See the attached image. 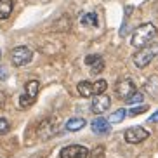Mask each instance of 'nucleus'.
<instances>
[{"mask_svg": "<svg viewBox=\"0 0 158 158\" xmlns=\"http://www.w3.org/2000/svg\"><path fill=\"white\" fill-rule=\"evenodd\" d=\"M54 127H52V122L51 120H44L42 125H40V130H38V134H40V137L42 139H47V137H51L52 134H54Z\"/></svg>", "mask_w": 158, "mask_h": 158, "instance_id": "obj_14", "label": "nucleus"}, {"mask_svg": "<svg viewBox=\"0 0 158 158\" xmlns=\"http://www.w3.org/2000/svg\"><path fill=\"white\" fill-rule=\"evenodd\" d=\"M77 92H78L82 98H90V96H94V85H92V82H87V80L80 82V84L77 85Z\"/></svg>", "mask_w": 158, "mask_h": 158, "instance_id": "obj_11", "label": "nucleus"}, {"mask_svg": "<svg viewBox=\"0 0 158 158\" xmlns=\"http://www.w3.org/2000/svg\"><path fill=\"white\" fill-rule=\"evenodd\" d=\"M94 94L98 96V94H104V90L108 89V84L106 80H98V82H94Z\"/></svg>", "mask_w": 158, "mask_h": 158, "instance_id": "obj_17", "label": "nucleus"}, {"mask_svg": "<svg viewBox=\"0 0 158 158\" xmlns=\"http://www.w3.org/2000/svg\"><path fill=\"white\" fill-rule=\"evenodd\" d=\"M115 92H116L118 98L127 99V98H130V96L135 92V84L130 78H123V80H120V82H116Z\"/></svg>", "mask_w": 158, "mask_h": 158, "instance_id": "obj_7", "label": "nucleus"}, {"mask_svg": "<svg viewBox=\"0 0 158 158\" xmlns=\"http://www.w3.org/2000/svg\"><path fill=\"white\" fill-rule=\"evenodd\" d=\"M156 26H155L153 23H144V24H139L137 28L132 31V37H130V44H132V47H137V49H141V47L148 45L151 40H153L155 37H156Z\"/></svg>", "mask_w": 158, "mask_h": 158, "instance_id": "obj_1", "label": "nucleus"}, {"mask_svg": "<svg viewBox=\"0 0 158 158\" xmlns=\"http://www.w3.org/2000/svg\"><path fill=\"white\" fill-rule=\"evenodd\" d=\"M125 115H127V111L123 108H122V110H116V111L110 116V123H122L123 118H125Z\"/></svg>", "mask_w": 158, "mask_h": 158, "instance_id": "obj_16", "label": "nucleus"}, {"mask_svg": "<svg viewBox=\"0 0 158 158\" xmlns=\"http://www.w3.org/2000/svg\"><path fill=\"white\" fill-rule=\"evenodd\" d=\"M80 23L84 24V26H98V24H99L98 14H96V12H87V14L82 16Z\"/></svg>", "mask_w": 158, "mask_h": 158, "instance_id": "obj_15", "label": "nucleus"}, {"mask_svg": "<svg viewBox=\"0 0 158 158\" xmlns=\"http://www.w3.org/2000/svg\"><path fill=\"white\" fill-rule=\"evenodd\" d=\"M10 125L9 122L5 120V118H0V134H5V132H9Z\"/></svg>", "mask_w": 158, "mask_h": 158, "instance_id": "obj_19", "label": "nucleus"}, {"mask_svg": "<svg viewBox=\"0 0 158 158\" xmlns=\"http://www.w3.org/2000/svg\"><path fill=\"white\" fill-rule=\"evenodd\" d=\"M156 56H158V44H148V45L141 47L139 51L135 52L132 61L137 68H146Z\"/></svg>", "mask_w": 158, "mask_h": 158, "instance_id": "obj_2", "label": "nucleus"}, {"mask_svg": "<svg viewBox=\"0 0 158 158\" xmlns=\"http://www.w3.org/2000/svg\"><path fill=\"white\" fill-rule=\"evenodd\" d=\"M0 80H7V70L0 66Z\"/></svg>", "mask_w": 158, "mask_h": 158, "instance_id": "obj_21", "label": "nucleus"}, {"mask_svg": "<svg viewBox=\"0 0 158 158\" xmlns=\"http://www.w3.org/2000/svg\"><path fill=\"white\" fill-rule=\"evenodd\" d=\"M85 123H87V122H85L84 118H80V116H77V118H71V120L66 122V130H70V132H77V130L84 129Z\"/></svg>", "mask_w": 158, "mask_h": 158, "instance_id": "obj_13", "label": "nucleus"}, {"mask_svg": "<svg viewBox=\"0 0 158 158\" xmlns=\"http://www.w3.org/2000/svg\"><path fill=\"white\" fill-rule=\"evenodd\" d=\"M148 122H151V123H155V122H158V110H156V111H155L151 116H149V118H148Z\"/></svg>", "mask_w": 158, "mask_h": 158, "instance_id": "obj_22", "label": "nucleus"}, {"mask_svg": "<svg viewBox=\"0 0 158 158\" xmlns=\"http://www.w3.org/2000/svg\"><path fill=\"white\" fill-rule=\"evenodd\" d=\"M89 149L85 146H78V144H71L61 149L59 158H87Z\"/></svg>", "mask_w": 158, "mask_h": 158, "instance_id": "obj_6", "label": "nucleus"}, {"mask_svg": "<svg viewBox=\"0 0 158 158\" xmlns=\"http://www.w3.org/2000/svg\"><path fill=\"white\" fill-rule=\"evenodd\" d=\"M90 127H92L94 134H108L110 132V120L104 118V116H98V118L92 120Z\"/></svg>", "mask_w": 158, "mask_h": 158, "instance_id": "obj_10", "label": "nucleus"}, {"mask_svg": "<svg viewBox=\"0 0 158 158\" xmlns=\"http://www.w3.org/2000/svg\"><path fill=\"white\" fill-rule=\"evenodd\" d=\"M149 137V132L143 127H132V129H127L125 134H123V139L129 144H139L143 141H146Z\"/></svg>", "mask_w": 158, "mask_h": 158, "instance_id": "obj_5", "label": "nucleus"}, {"mask_svg": "<svg viewBox=\"0 0 158 158\" xmlns=\"http://www.w3.org/2000/svg\"><path fill=\"white\" fill-rule=\"evenodd\" d=\"M85 64L90 66V70H92L94 75H99L102 70H104V59L98 54H90V56L85 57Z\"/></svg>", "mask_w": 158, "mask_h": 158, "instance_id": "obj_9", "label": "nucleus"}, {"mask_svg": "<svg viewBox=\"0 0 158 158\" xmlns=\"http://www.w3.org/2000/svg\"><path fill=\"white\" fill-rule=\"evenodd\" d=\"M143 99H144V96L141 92H137L135 90L130 98H127V104H130V106H134V104H139V102H143Z\"/></svg>", "mask_w": 158, "mask_h": 158, "instance_id": "obj_18", "label": "nucleus"}, {"mask_svg": "<svg viewBox=\"0 0 158 158\" xmlns=\"http://www.w3.org/2000/svg\"><path fill=\"white\" fill-rule=\"evenodd\" d=\"M38 90H40V84H38V80H30L28 84H26V87H24V92L19 96V108H23V110H26V108H30L35 102V99H37L38 96Z\"/></svg>", "mask_w": 158, "mask_h": 158, "instance_id": "obj_3", "label": "nucleus"}, {"mask_svg": "<svg viewBox=\"0 0 158 158\" xmlns=\"http://www.w3.org/2000/svg\"><path fill=\"white\" fill-rule=\"evenodd\" d=\"M0 56H2V52H0Z\"/></svg>", "mask_w": 158, "mask_h": 158, "instance_id": "obj_24", "label": "nucleus"}, {"mask_svg": "<svg viewBox=\"0 0 158 158\" xmlns=\"http://www.w3.org/2000/svg\"><path fill=\"white\" fill-rule=\"evenodd\" d=\"M110 106H111V99L108 98L106 94H98V96L92 99V102H90V110H92L96 115H102Z\"/></svg>", "mask_w": 158, "mask_h": 158, "instance_id": "obj_8", "label": "nucleus"}, {"mask_svg": "<svg viewBox=\"0 0 158 158\" xmlns=\"http://www.w3.org/2000/svg\"><path fill=\"white\" fill-rule=\"evenodd\" d=\"M14 9L12 0H0V19H7Z\"/></svg>", "mask_w": 158, "mask_h": 158, "instance_id": "obj_12", "label": "nucleus"}, {"mask_svg": "<svg viewBox=\"0 0 158 158\" xmlns=\"http://www.w3.org/2000/svg\"><path fill=\"white\" fill-rule=\"evenodd\" d=\"M31 57H33L31 49H28V47H24V45L16 47V49H12V52H10V61H12L14 66L28 64L30 61H31Z\"/></svg>", "mask_w": 158, "mask_h": 158, "instance_id": "obj_4", "label": "nucleus"}, {"mask_svg": "<svg viewBox=\"0 0 158 158\" xmlns=\"http://www.w3.org/2000/svg\"><path fill=\"white\" fill-rule=\"evenodd\" d=\"M4 102H5V94L0 92V106H4Z\"/></svg>", "mask_w": 158, "mask_h": 158, "instance_id": "obj_23", "label": "nucleus"}, {"mask_svg": "<svg viewBox=\"0 0 158 158\" xmlns=\"http://www.w3.org/2000/svg\"><path fill=\"white\" fill-rule=\"evenodd\" d=\"M146 111H148V106H137V108H132V110H130V116L141 115V113H146Z\"/></svg>", "mask_w": 158, "mask_h": 158, "instance_id": "obj_20", "label": "nucleus"}]
</instances>
